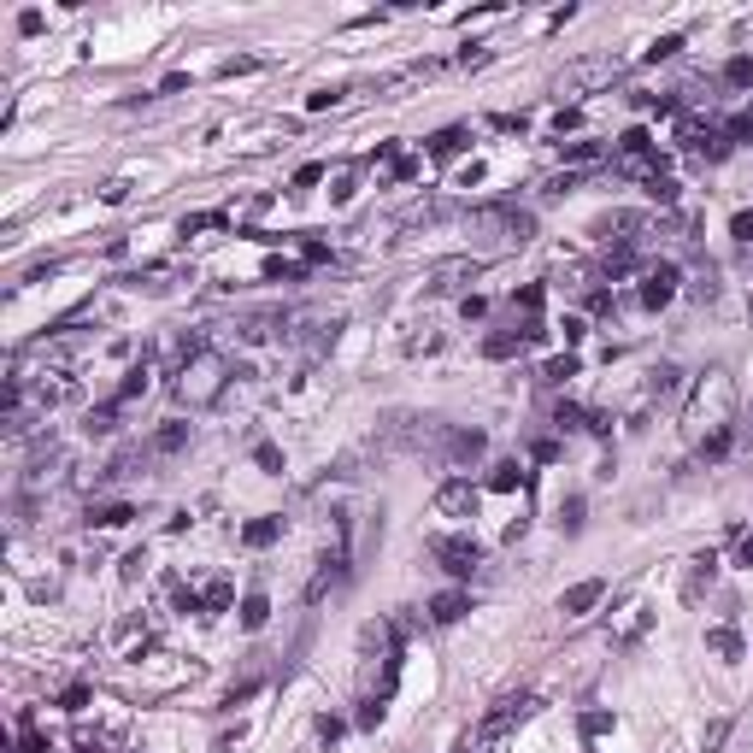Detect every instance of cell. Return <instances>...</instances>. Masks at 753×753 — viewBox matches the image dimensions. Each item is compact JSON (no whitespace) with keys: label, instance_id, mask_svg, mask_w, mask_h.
I'll return each instance as SVG.
<instances>
[{"label":"cell","instance_id":"obj_1","mask_svg":"<svg viewBox=\"0 0 753 753\" xmlns=\"http://www.w3.org/2000/svg\"><path fill=\"white\" fill-rule=\"evenodd\" d=\"M171 389H177V400H183L188 413H206V406H218L224 389H230V359L218 354V347H195V354H183Z\"/></svg>","mask_w":753,"mask_h":753},{"label":"cell","instance_id":"obj_2","mask_svg":"<svg viewBox=\"0 0 753 753\" xmlns=\"http://www.w3.org/2000/svg\"><path fill=\"white\" fill-rule=\"evenodd\" d=\"M730 413H736V383H730V371L724 365H712L707 377L695 383V395H689V406H682V436L700 441L712 436V430H724Z\"/></svg>","mask_w":753,"mask_h":753},{"label":"cell","instance_id":"obj_3","mask_svg":"<svg viewBox=\"0 0 753 753\" xmlns=\"http://www.w3.org/2000/svg\"><path fill=\"white\" fill-rule=\"evenodd\" d=\"M471 236H489V247H524L536 236V213H524V206H483V213H471Z\"/></svg>","mask_w":753,"mask_h":753},{"label":"cell","instance_id":"obj_4","mask_svg":"<svg viewBox=\"0 0 753 753\" xmlns=\"http://www.w3.org/2000/svg\"><path fill=\"white\" fill-rule=\"evenodd\" d=\"M430 559H436V565L448 571L454 583H465L471 571L483 565V548H477L471 536H430Z\"/></svg>","mask_w":753,"mask_h":753},{"label":"cell","instance_id":"obj_5","mask_svg":"<svg viewBox=\"0 0 753 753\" xmlns=\"http://www.w3.org/2000/svg\"><path fill=\"white\" fill-rule=\"evenodd\" d=\"M436 518H454V524H465V518H477V506H483V495H477V483L471 477H448V483L436 489Z\"/></svg>","mask_w":753,"mask_h":753},{"label":"cell","instance_id":"obj_6","mask_svg":"<svg viewBox=\"0 0 753 753\" xmlns=\"http://www.w3.org/2000/svg\"><path fill=\"white\" fill-rule=\"evenodd\" d=\"M536 712H541V700H536V695H506V700H495V712H489V718H483L477 730H483V736H500V741H506L512 730H518V724H530Z\"/></svg>","mask_w":753,"mask_h":753},{"label":"cell","instance_id":"obj_7","mask_svg":"<svg viewBox=\"0 0 753 753\" xmlns=\"http://www.w3.org/2000/svg\"><path fill=\"white\" fill-rule=\"evenodd\" d=\"M483 448H489V436L483 430H471V424H448V436H441V465H454V471H465V465H477L483 459Z\"/></svg>","mask_w":753,"mask_h":753},{"label":"cell","instance_id":"obj_8","mask_svg":"<svg viewBox=\"0 0 753 753\" xmlns=\"http://www.w3.org/2000/svg\"><path fill=\"white\" fill-rule=\"evenodd\" d=\"M677 283H682V271L671 265V259H659V265H648V277H641V306H671L677 300Z\"/></svg>","mask_w":753,"mask_h":753},{"label":"cell","instance_id":"obj_9","mask_svg":"<svg viewBox=\"0 0 753 753\" xmlns=\"http://www.w3.org/2000/svg\"><path fill=\"white\" fill-rule=\"evenodd\" d=\"M477 271H483V259H471V254L441 259V265H430V295H454V289H465Z\"/></svg>","mask_w":753,"mask_h":753},{"label":"cell","instance_id":"obj_10","mask_svg":"<svg viewBox=\"0 0 753 753\" xmlns=\"http://www.w3.org/2000/svg\"><path fill=\"white\" fill-rule=\"evenodd\" d=\"M600 600H607V583H600V577H583V583H571L565 595H559V612H565V618H589Z\"/></svg>","mask_w":753,"mask_h":753},{"label":"cell","instance_id":"obj_11","mask_svg":"<svg viewBox=\"0 0 753 753\" xmlns=\"http://www.w3.org/2000/svg\"><path fill=\"white\" fill-rule=\"evenodd\" d=\"M618 71L612 59H583V65H571V71H559V95H577V88H595V83H607V77Z\"/></svg>","mask_w":753,"mask_h":753},{"label":"cell","instance_id":"obj_12","mask_svg":"<svg viewBox=\"0 0 753 753\" xmlns=\"http://www.w3.org/2000/svg\"><path fill=\"white\" fill-rule=\"evenodd\" d=\"M707 654L724 659V665H741V659H748V641H741L736 624H712V630H707Z\"/></svg>","mask_w":753,"mask_h":753},{"label":"cell","instance_id":"obj_13","mask_svg":"<svg viewBox=\"0 0 753 753\" xmlns=\"http://www.w3.org/2000/svg\"><path fill=\"white\" fill-rule=\"evenodd\" d=\"M188 441H195V430L183 424V418H165V424L147 436V454H159V459H171V454H183Z\"/></svg>","mask_w":753,"mask_h":753},{"label":"cell","instance_id":"obj_14","mask_svg":"<svg viewBox=\"0 0 753 753\" xmlns=\"http://www.w3.org/2000/svg\"><path fill=\"white\" fill-rule=\"evenodd\" d=\"M465 612H471V595H465V589H441V595L430 600V624H459Z\"/></svg>","mask_w":753,"mask_h":753},{"label":"cell","instance_id":"obj_15","mask_svg":"<svg viewBox=\"0 0 753 753\" xmlns=\"http://www.w3.org/2000/svg\"><path fill=\"white\" fill-rule=\"evenodd\" d=\"M465 147H471V130L465 124H448V130H436V136L424 142V154L430 159H454V154H465Z\"/></svg>","mask_w":753,"mask_h":753},{"label":"cell","instance_id":"obj_16","mask_svg":"<svg viewBox=\"0 0 753 753\" xmlns=\"http://www.w3.org/2000/svg\"><path fill=\"white\" fill-rule=\"evenodd\" d=\"M524 347H530V341H524V330H518V324H512V330H495V336H483V359H495V365H500V359H518Z\"/></svg>","mask_w":753,"mask_h":753},{"label":"cell","instance_id":"obj_17","mask_svg":"<svg viewBox=\"0 0 753 753\" xmlns=\"http://www.w3.org/2000/svg\"><path fill=\"white\" fill-rule=\"evenodd\" d=\"M277 541H283V518H271V512L242 524V548H254V554H259V548H277Z\"/></svg>","mask_w":753,"mask_h":753},{"label":"cell","instance_id":"obj_18","mask_svg":"<svg viewBox=\"0 0 753 753\" xmlns=\"http://www.w3.org/2000/svg\"><path fill=\"white\" fill-rule=\"evenodd\" d=\"M530 483V471L518 465V459H495V465H489V489H495V495H512V489H524Z\"/></svg>","mask_w":753,"mask_h":753},{"label":"cell","instance_id":"obj_19","mask_svg":"<svg viewBox=\"0 0 753 753\" xmlns=\"http://www.w3.org/2000/svg\"><path fill=\"white\" fill-rule=\"evenodd\" d=\"M712 577H718V554H695V559H689V583H682V595L700 600V589H712Z\"/></svg>","mask_w":753,"mask_h":753},{"label":"cell","instance_id":"obj_20","mask_svg":"<svg viewBox=\"0 0 753 753\" xmlns=\"http://www.w3.org/2000/svg\"><path fill=\"white\" fill-rule=\"evenodd\" d=\"M136 518V506L130 500H106V506H88V524H100V530H118V524H130Z\"/></svg>","mask_w":753,"mask_h":753},{"label":"cell","instance_id":"obj_21","mask_svg":"<svg viewBox=\"0 0 753 753\" xmlns=\"http://www.w3.org/2000/svg\"><path fill=\"white\" fill-rule=\"evenodd\" d=\"M718 83H724V88H741V95H748V88H753V54H736V59H724V71H718Z\"/></svg>","mask_w":753,"mask_h":753},{"label":"cell","instance_id":"obj_22","mask_svg":"<svg viewBox=\"0 0 753 753\" xmlns=\"http://www.w3.org/2000/svg\"><path fill=\"white\" fill-rule=\"evenodd\" d=\"M577 371H583V359H577V354H559V359H548V365H541V383L559 389V383H571Z\"/></svg>","mask_w":753,"mask_h":753},{"label":"cell","instance_id":"obj_23","mask_svg":"<svg viewBox=\"0 0 753 753\" xmlns=\"http://www.w3.org/2000/svg\"><path fill=\"white\" fill-rule=\"evenodd\" d=\"M541 306H548V289H541V283H524L518 295H512V313H524V324L541 318Z\"/></svg>","mask_w":753,"mask_h":753},{"label":"cell","instance_id":"obj_24","mask_svg":"<svg viewBox=\"0 0 753 753\" xmlns=\"http://www.w3.org/2000/svg\"><path fill=\"white\" fill-rule=\"evenodd\" d=\"M200 600H206V612H230L236 607V583H230V577H213V583L200 589Z\"/></svg>","mask_w":753,"mask_h":753},{"label":"cell","instance_id":"obj_25","mask_svg":"<svg viewBox=\"0 0 753 753\" xmlns=\"http://www.w3.org/2000/svg\"><path fill=\"white\" fill-rule=\"evenodd\" d=\"M695 448H700V459H724L730 448H736V424H724V430H712V436H700Z\"/></svg>","mask_w":753,"mask_h":753},{"label":"cell","instance_id":"obj_26","mask_svg":"<svg viewBox=\"0 0 753 753\" xmlns=\"http://www.w3.org/2000/svg\"><path fill=\"white\" fill-rule=\"evenodd\" d=\"M83 430H88V436H113V430H118V400H106V406H95V413L83 418Z\"/></svg>","mask_w":753,"mask_h":753},{"label":"cell","instance_id":"obj_27","mask_svg":"<svg viewBox=\"0 0 753 753\" xmlns=\"http://www.w3.org/2000/svg\"><path fill=\"white\" fill-rule=\"evenodd\" d=\"M677 389H682V371H677V365H659V371H654V377H648V395H654V400H665V395H677Z\"/></svg>","mask_w":753,"mask_h":753},{"label":"cell","instance_id":"obj_28","mask_svg":"<svg viewBox=\"0 0 753 753\" xmlns=\"http://www.w3.org/2000/svg\"><path fill=\"white\" fill-rule=\"evenodd\" d=\"M136 395H147V365H130L124 371V383H118V406H130V400H136Z\"/></svg>","mask_w":753,"mask_h":753},{"label":"cell","instance_id":"obj_29","mask_svg":"<svg viewBox=\"0 0 753 753\" xmlns=\"http://www.w3.org/2000/svg\"><path fill=\"white\" fill-rule=\"evenodd\" d=\"M441 213H448V200H413V206L400 213V224H436Z\"/></svg>","mask_w":753,"mask_h":753},{"label":"cell","instance_id":"obj_30","mask_svg":"<svg viewBox=\"0 0 753 753\" xmlns=\"http://www.w3.org/2000/svg\"><path fill=\"white\" fill-rule=\"evenodd\" d=\"M300 277H306L300 259H265V283H300Z\"/></svg>","mask_w":753,"mask_h":753},{"label":"cell","instance_id":"obj_31","mask_svg":"<svg viewBox=\"0 0 753 753\" xmlns=\"http://www.w3.org/2000/svg\"><path fill=\"white\" fill-rule=\"evenodd\" d=\"M612 724H618V718H612L607 707H595V712H583V718H577V730H583L589 741H595V736H612Z\"/></svg>","mask_w":753,"mask_h":753},{"label":"cell","instance_id":"obj_32","mask_svg":"<svg viewBox=\"0 0 753 753\" xmlns=\"http://www.w3.org/2000/svg\"><path fill=\"white\" fill-rule=\"evenodd\" d=\"M730 730H736V718H712V724H707V736H700V753H724Z\"/></svg>","mask_w":753,"mask_h":753},{"label":"cell","instance_id":"obj_33","mask_svg":"<svg viewBox=\"0 0 753 753\" xmlns=\"http://www.w3.org/2000/svg\"><path fill=\"white\" fill-rule=\"evenodd\" d=\"M559 154H565V165H595L607 147H600V142H559Z\"/></svg>","mask_w":753,"mask_h":753},{"label":"cell","instance_id":"obj_34","mask_svg":"<svg viewBox=\"0 0 753 753\" xmlns=\"http://www.w3.org/2000/svg\"><path fill=\"white\" fill-rule=\"evenodd\" d=\"M554 430H559V436H571V430H589V413H583V406H565V400H559V406H554Z\"/></svg>","mask_w":753,"mask_h":753},{"label":"cell","instance_id":"obj_35","mask_svg":"<svg viewBox=\"0 0 753 753\" xmlns=\"http://www.w3.org/2000/svg\"><path fill=\"white\" fill-rule=\"evenodd\" d=\"M254 465L265 471V477H283V448H277V441H259V448H254Z\"/></svg>","mask_w":753,"mask_h":753},{"label":"cell","instance_id":"obj_36","mask_svg":"<svg viewBox=\"0 0 753 753\" xmlns=\"http://www.w3.org/2000/svg\"><path fill=\"white\" fill-rule=\"evenodd\" d=\"M218 224H230V213H188L177 224V236H200V230H218Z\"/></svg>","mask_w":753,"mask_h":753},{"label":"cell","instance_id":"obj_37","mask_svg":"<svg viewBox=\"0 0 753 753\" xmlns=\"http://www.w3.org/2000/svg\"><path fill=\"white\" fill-rule=\"evenodd\" d=\"M265 618H271V600L265 595H247L242 600V630H265Z\"/></svg>","mask_w":753,"mask_h":753},{"label":"cell","instance_id":"obj_38","mask_svg":"<svg viewBox=\"0 0 753 753\" xmlns=\"http://www.w3.org/2000/svg\"><path fill=\"white\" fill-rule=\"evenodd\" d=\"M383 707H389V695H365V700H359V718H354V724H359V730H377V724H383Z\"/></svg>","mask_w":753,"mask_h":753},{"label":"cell","instance_id":"obj_39","mask_svg":"<svg viewBox=\"0 0 753 753\" xmlns=\"http://www.w3.org/2000/svg\"><path fill=\"white\" fill-rule=\"evenodd\" d=\"M648 195H654L659 206H677V177H665V171H654V177H648Z\"/></svg>","mask_w":753,"mask_h":753},{"label":"cell","instance_id":"obj_40","mask_svg":"<svg viewBox=\"0 0 753 753\" xmlns=\"http://www.w3.org/2000/svg\"><path fill=\"white\" fill-rule=\"evenodd\" d=\"M300 265H330V242H318V236H300Z\"/></svg>","mask_w":753,"mask_h":753},{"label":"cell","instance_id":"obj_41","mask_svg":"<svg viewBox=\"0 0 753 753\" xmlns=\"http://www.w3.org/2000/svg\"><path fill=\"white\" fill-rule=\"evenodd\" d=\"M324 177H330L324 165H300V171H295V183H289V188H295V195H306V188H318Z\"/></svg>","mask_w":753,"mask_h":753},{"label":"cell","instance_id":"obj_42","mask_svg":"<svg viewBox=\"0 0 753 753\" xmlns=\"http://www.w3.org/2000/svg\"><path fill=\"white\" fill-rule=\"evenodd\" d=\"M724 136H730V147H736V142H753V113H736V118L724 124Z\"/></svg>","mask_w":753,"mask_h":753},{"label":"cell","instance_id":"obj_43","mask_svg":"<svg viewBox=\"0 0 753 753\" xmlns=\"http://www.w3.org/2000/svg\"><path fill=\"white\" fill-rule=\"evenodd\" d=\"M559 524H565L571 536H577V530H583V495H571L565 506H559Z\"/></svg>","mask_w":753,"mask_h":753},{"label":"cell","instance_id":"obj_44","mask_svg":"<svg viewBox=\"0 0 753 753\" xmlns=\"http://www.w3.org/2000/svg\"><path fill=\"white\" fill-rule=\"evenodd\" d=\"M418 171H424V165H418V154H400L395 165H389V177H395V183H413Z\"/></svg>","mask_w":753,"mask_h":753},{"label":"cell","instance_id":"obj_45","mask_svg":"<svg viewBox=\"0 0 753 753\" xmlns=\"http://www.w3.org/2000/svg\"><path fill=\"white\" fill-rule=\"evenodd\" d=\"M571 188H577V177L565 171V177H548V183H541L536 195H541V200H559V195H571Z\"/></svg>","mask_w":753,"mask_h":753},{"label":"cell","instance_id":"obj_46","mask_svg":"<svg viewBox=\"0 0 753 753\" xmlns=\"http://www.w3.org/2000/svg\"><path fill=\"white\" fill-rule=\"evenodd\" d=\"M100 200H106V206L130 200V177H106V183H100Z\"/></svg>","mask_w":753,"mask_h":753},{"label":"cell","instance_id":"obj_47","mask_svg":"<svg viewBox=\"0 0 753 753\" xmlns=\"http://www.w3.org/2000/svg\"><path fill=\"white\" fill-rule=\"evenodd\" d=\"M671 54H682V36H659V42L648 47V65H659V59H671Z\"/></svg>","mask_w":753,"mask_h":753},{"label":"cell","instance_id":"obj_48","mask_svg":"<svg viewBox=\"0 0 753 753\" xmlns=\"http://www.w3.org/2000/svg\"><path fill=\"white\" fill-rule=\"evenodd\" d=\"M59 707H65V712H83L88 707V682H71V689L59 695Z\"/></svg>","mask_w":753,"mask_h":753},{"label":"cell","instance_id":"obj_49","mask_svg":"<svg viewBox=\"0 0 753 753\" xmlns=\"http://www.w3.org/2000/svg\"><path fill=\"white\" fill-rule=\"evenodd\" d=\"M336 100H341V88H313V95H306V113H324Z\"/></svg>","mask_w":753,"mask_h":753},{"label":"cell","instance_id":"obj_50","mask_svg":"<svg viewBox=\"0 0 753 753\" xmlns=\"http://www.w3.org/2000/svg\"><path fill=\"white\" fill-rule=\"evenodd\" d=\"M459 65H465V71H477V65H489V42H471L465 54H459Z\"/></svg>","mask_w":753,"mask_h":753},{"label":"cell","instance_id":"obj_51","mask_svg":"<svg viewBox=\"0 0 753 753\" xmlns=\"http://www.w3.org/2000/svg\"><path fill=\"white\" fill-rule=\"evenodd\" d=\"M577 124H583L577 106H559V113H554V136H565V130H577Z\"/></svg>","mask_w":753,"mask_h":753},{"label":"cell","instance_id":"obj_52","mask_svg":"<svg viewBox=\"0 0 753 753\" xmlns=\"http://www.w3.org/2000/svg\"><path fill=\"white\" fill-rule=\"evenodd\" d=\"M730 236H736V242H748V247H753V213H736V218H730Z\"/></svg>","mask_w":753,"mask_h":753},{"label":"cell","instance_id":"obj_53","mask_svg":"<svg viewBox=\"0 0 753 753\" xmlns=\"http://www.w3.org/2000/svg\"><path fill=\"white\" fill-rule=\"evenodd\" d=\"M530 454H536V459H541V465H554V459H559V454H565V448H559V441H554V436H541V441H536V448H530Z\"/></svg>","mask_w":753,"mask_h":753},{"label":"cell","instance_id":"obj_54","mask_svg":"<svg viewBox=\"0 0 753 753\" xmlns=\"http://www.w3.org/2000/svg\"><path fill=\"white\" fill-rule=\"evenodd\" d=\"M18 36H42V13H36V6L18 13Z\"/></svg>","mask_w":753,"mask_h":753},{"label":"cell","instance_id":"obj_55","mask_svg":"<svg viewBox=\"0 0 753 753\" xmlns=\"http://www.w3.org/2000/svg\"><path fill=\"white\" fill-rule=\"evenodd\" d=\"M247 71H259V59H224V77H247Z\"/></svg>","mask_w":753,"mask_h":753},{"label":"cell","instance_id":"obj_56","mask_svg":"<svg viewBox=\"0 0 753 753\" xmlns=\"http://www.w3.org/2000/svg\"><path fill=\"white\" fill-rule=\"evenodd\" d=\"M459 313H465V318H483L489 300H483V295H465V300H459Z\"/></svg>","mask_w":753,"mask_h":753},{"label":"cell","instance_id":"obj_57","mask_svg":"<svg viewBox=\"0 0 753 753\" xmlns=\"http://www.w3.org/2000/svg\"><path fill=\"white\" fill-rule=\"evenodd\" d=\"M736 565H748V571H753V530L736 541Z\"/></svg>","mask_w":753,"mask_h":753},{"label":"cell","instance_id":"obj_58","mask_svg":"<svg viewBox=\"0 0 753 753\" xmlns=\"http://www.w3.org/2000/svg\"><path fill=\"white\" fill-rule=\"evenodd\" d=\"M183 88H188V77H183V71H171L165 83H159V95H183Z\"/></svg>","mask_w":753,"mask_h":753},{"label":"cell","instance_id":"obj_59","mask_svg":"<svg viewBox=\"0 0 753 753\" xmlns=\"http://www.w3.org/2000/svg\"><path fill=\"white\" fill-rule=\"evenodd\" d=\"M330 200H336V206H341V200H354V177H336V188H330Z\"/></svg>","mask_w":753,"mask_h":753},{"label":"cell","instance_id":"obj_60","mask_svg":"<svg viewBox=\"0 0 753 753\" xmlns=\"http://www.w3.org/2000/svg\"><path fill=\"white\" fill-rule=\"evenodd\" d=\"M318 736L336 741V736H341V718H330V712H324V718H318Z\"/></svg>","mask_w":753,"mask_h":753}]
</instances>
